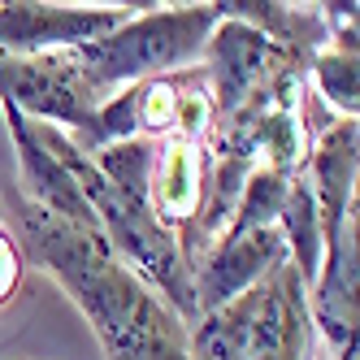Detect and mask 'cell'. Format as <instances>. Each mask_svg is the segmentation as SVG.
Wrapping results in <instances>:
<instances>
[{"instance_id":"9c48e42d","label":"cell","mask_w":360,"mask_h":360,"mask_svg":"<svg viewBox=\"0 0 360 360\" xmlns=\"http://www.w3.org/2000/svg\"><path fill=\"white\" fill-rule=\"evenodd\" d=\"M317 330L308 313V287L287 261L261 282L252 317V339L243 360H317Z\"/></svg>"},{"instance_id":"5bb4252c","label":"cell","mask_w":360,"mask_h":360,"mask_svg":"<svg viewBox=\"0 0 360 360\" xmlns=\"http://www.w3.org/2000/svg\"><path fill=\"white\" fill-rule=\"evenodd\" d=\"M291 178L295 174H282V169H252L248 174V183H243V195L235 204V217L226 221L221 230V239H235V235H248V230L256 226H274L278 213H282V200H287V187H291ZM217 239V243H221Z\"/></svg>"},{"instance_id":"7a4b0ae2","label":"cell","mask_w":360,"mask_h":360,"mask_svg":"<svg viewBox=\"0 0 360 360\" xmlns=\"http://www.w3.org/2000/svg\"><path fill=\"white\" fill-rule=\"evenodd\" d=\"M217 22V5H148V13H131L105 39L74 48V61L91 96L105 105L131 83L200 65L204 39L213 35Z\"/></svg>"},{"instance_id":"6da1fadb","label":"cell","mask_w":360,"mask_h":360,"mask_svg":"<svg viewBox=\"0 0 360 360\" xmlns=\"http://www.w3.org/2000/svg\"><path fill=\"white\" fill-rule=\"evenodd\" d=\"M9 213L27 261L61 282V291L79 304L109 360H191L187 326L100 239L70 230L18 191H9Z\"/></svg>"},{"instance_id":"2e32d148","label":"cell","mask_w":360,"mask_h":360,"mask_svg":"<svg viewBox=\"0 0 360 360\" xmlns=\"http://www.w3.org/2000/svg\"><path fill=\"white\" fill-rule=\"evenodd\" d=\"M0 221H5V209H0Z\"/></svg>"},{"instance_id":"8fae6325","label":"cell","mask_w":360,"mask_h":360,"mask_svg":"<svg viewBox=\"0 0 360 360\" xmlns=\"http://www.w3.org/2000/svg\"><path fill=\"white\" fill-rule=\"evenodd\" d=\"M221 18H235L243 27L261 31L269 44H278L282 53L313 61L321 48L330 44L321 5H278V0H217Z\"/></svg>"},{"instance_id":"52a82bcc","label":"cell","mask_w":360,"mask_h":360,"mask_svg":"<svg viewBox=\"0 0 360 360\" xmlns=\"http://www.w3.org/2000/svg\"><path fill=\"white\" fill-rule=\"evenodd\" d=\"M0 113H5V126L13 135V152H18V187L13 191L27 204H35V209H44V213H53L57 221H65L70 230H79V235L105 243L100 221L91 213L83 187L74 183V174L48 152V143L39 139V126L31 117H22L18 109H9V105H0Z\"/></svg>"},{"instance_id":"7c38bea8","label":"cell","mask_w":360,"mask_h":360,"mask_svg":"<svg viewBox=\"0 0 360 360\" xmlns=\"http://www.w3.org/2000/svg\"><path fill=\"white\" fill-rule=\"evenodd\" d=\"M274 226H278L282 243H287V261L304 278V287L313 291L317 269H321V221H317V200H313V187H308L304 169L291 178L287 200H282V213Z\"/></svg>"},{"instance_id":"30bf717a","label":"cell","mask_w":360,"mask_h":360,"mask_svg":"<svg viewBox=\"0 0 360 360\" xmlns=\"http://www.w3.org/2000/svg\"><path fill=\"white\" fill-rule=\"evenodd\" d=\"M204 174H209V143L169 135L152 143L148 165V213L161 230L178 239L191 226L204 200Z\"/></svg>"},{"instance_id":"e0dca14e","label":"cell","mask_w":360,"mask_h":360,"mask_svg":"<svg viewBox=\"0 0 360 360\" xmlns=\"http://www.w3.org/2000/svg\"><path fill=\"white\" fill-rule=\"evenodd\" d=\"M347 360H356V356H347Z\"/></svg>"},{"instance_id":"9a60e30c","label":"cell","mask_w":360,"mask_h":360,"mask_svg":"<svg viewBox=\"0 0 360 360\" xmlns=\"http://www.w3.org/2000/svg\"><path fill=\"white\" fill-rule=\"evenodd\" d=\"M22 282H27V252H22L13 226L0 221V308H9L22 295Z\"/></svg>"},{"instance_id":"8992f818","label":"cell","mask_w":360,"mask_h":360,"mask_svg":"<svg viewBox=\"0 0 360 360\" xmlns=\"http://www.w3.org/2000/svg\"><path fill=\"white\" fill-rule=\"evenodd\" d=\"M313 330L330 360L356 356V321H360V209L321 243V269L308 291Z\"/></svg>"},{"instance_id":"4fadbf2b","label":"cell","mask_w":360,"mask_h":360,"mask_svg":"<svg viewBox=\"0 0 360 360\" xmlns=\"http://www.w3.org/2000/svg\"><path fill=\"white\" fill-rule=\"evenodd\" d=\"M308 87H313L334 117H356L360 113V53L326 44L308 61Z\"/></svg>"},{"instance_id":"5b68a950","label":"cell","mask_w":360,"mask_h":360,"mask_svg":"<svg viewBox=\"0 0 360 360\" xmlns=\"http://www.w3.org/2000/svg\"><path fill=\"white\" fill-rule=\"evenodd\" d=\"M139 5H39L5 0L0 5V57H39L83 48L117 31Z\"/></svg>"},{"instance_id":"277c9868","label":"cell","mask_w":360,"mask_h":360,"mask_svg":"<svg viewBox=\"0 0 360 360\" xmlns=\"http://www.w3.org/2000/svg\"><path fill=\"white\" fill-rule=\"evenodd\" d=\"M291 65L308 70L304 57L282 53L261 31L243 27L235 18H221L213 27V35L204 39V53H200V70L209 74V96H213V126L235 117L252 96H261Z\"/></svg>"},{"instance_id":"3957f363","label":"cell","mask_w":360,"mask_h":360,"mask_svg":"<svg viewBox=\"0 0 360 360\" xmlns=\"http://www.w3.org/2000/svg\"><path fill=\"white\" fill-rule=\"evenodd\" d=\"M0 105L18 109L22 117L57 126L65 135H83L100 100L91 96L74 48L39 57H0Z\"/></svg>"},{"instance_id":"ba28073f","label":"cell","mask_w":360,"mask_h":360,"mask_svg":"<svg viewBox=\"0 0 360 360\" xmlns=\"http://www.w3.org/2000/svg\"><path fill=\"white\" fill-rule=\"evenodd\" d=\"M287 265V243H282L278 226H256L248 235L221 239L213 252L191 269V295H195V313H213V308L239 300L243 291L261 287V282Z\"/></svg>"}]
</instances>
